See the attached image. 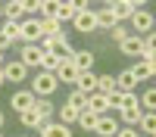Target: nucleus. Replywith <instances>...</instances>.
<instances>
[{
	"mask_svg": "<svg viewBox=\"0 0 156 137\" xmlns=\"http://www.w3.org/2000/svg\"><path fill=\"white\" fill-rule=\"evenodd\" d=\"M56 87H59V81H56L53 72H37L34 78H31V87H28V91H31L34 97H53Z\"/></svg>",
	"mask_w": 156,
	"mask_h": 137,
	"instance_id": "obj_1",
	"label": "nucleus"
},
{
	"mask_svg": "<svg viewBox=\"0 0 156 137\" xmlns=\"http://www.w3.org/2000/svg\"><path fill=\"white\" fill-rule=\"evenodd\" d=\"M41 37H44V31H41L37 19H22L19 22V44H37Z\"/></svg>",
	"mask_w": 156,
	"mask_h": 137,
	"instance_id": "obj_2",
	"label": "nucleus"
},
{
	"mask_svg": "<svg viewBox=\"0 0 156 137\" xmlns=\"http://www.w3.org/2000/svg\"><path fill=\"white\" fill-rule=\"evenodd\" d=\"M112 9V16L115 22H122V19H131L137 9H144V0H115V3H106Z\"/></svg>",
	"mask_w": 156,
	"mask_h": 137,
	"instance_id": "obj_3",
	"label": "nucleus"
},
{
	"mask_svg": "<svg viewBox=\"0 0 156 137\" xmlns=\"http://www.w3.org/2000/svg\"><path fill=\"white\" fill-rule=\"evenodd\" d=\"M41 59H44V53H41V47H37V44H22L19 62H22L25 69H41Z\"/></svg>",
	"mask_w": 156,
	"mask_h": 137,
	"instance_id": "obj_4",
	"label": "nucleus"
},
{
	"mask_svg": "<svg viewBox=\"0 0 156 137\" xmlns=\"http://www.w3.org/2000/svg\"><path fill=\"white\" fill-rule=\"evenodd\" d=\"M28 19V0H9L3 3V22H22Z\"/></svg>",
	"mask_w": 156,
	"mask_h": 137,
	"instance_id": "obj_5",
	"label": "nucleus"
},
{
	"mask_svg": "<svg viewBox=\"0 0 156 137\" xmlns=\"http://www.w3.org/2000/svg\"><path fill=\"white\" fill-rule=\"evenodd\" d=\"M72 25H75V31H81V34H94V31H97L94 9H78L75 19H72Z\"/></svg>",
	"mask_w": 156,
	"mask_h": 137,
	"instance_id": "obj_6",
	"label": "nucleus"
},
{
	"mask_svg": "<svg viewBox=\"0 0 156 137\" xmlns=\"http://www.w3.org/2000/svg\"><path fill=\"white\" fill-rule=\"evenodd\" d=\"M131 28H134L131 34H137V37L140 34H150L153 31V12L150 9H137L134 16H131Z\"/></svg>",
	"mask_w": 156,
	"mask_h": 137,
	"instance_id": "obj_7",
	"label": "nucleus"
},
{
	"mask_svg": "<svg viewBox=\"0 0 156 137\" xmlns=\"http://www.w3.org/2000/svg\"><path fill=\"white\" fill-rule=\"evenodd\" d=\"M0 72H3V81H25V78H28V69H25L19 59L3 62V69H0Z\"/></svg>",
	"mask_w": 156,
	"mask_h": 137,
	"instance_id": "obj_8",
	"label": "nucleus"
},
{
	"mask_svg": "<svg viewBox=\"0 0 156 137\" xmlns=\"http://www.w3.org/2000/svg\"><path fill=\"white\" fill-rule=\"evenodd\" d=\"M75 91H81V94H97V75L94 72H78V78H75Z\"/></svg>",
	"mask_w": 156,
	"mask_h": 137,
	"instance_id": "obj_9",
	"label": "nucleus"
},
{
	"mask_svg": "<svg viewBox=\"0 0 156 137\" xmlns=\"http://www.w3.org/2000/svg\"><path fill=\"white\" fill-rule=\"evenodd\" d=\"M9 106L16 109V112L31 109V106H34V94H31V91H16V94L9 97Z\"/></svg>",
	"mask_w": 156,
	"mask_h": 137,
	"instance_id": "obj_10",
	"label": "nucleus"
},
{
	"mask_svg": "<svg viewBox=\"0 0 156 137\" xmlns=\"http://www.w3.org/2000/svg\"><path fill=\"white\" fill-rule=\"evenodd\" d=\"M72 66L78 72H94V53H90V50H75L72 53Z\"/></svg>",
	"mask_w": 156,
	"mask_h": 137,
	"instance_id": "obj_11",
	"label": "nucleus"
},
{
	"mask_svg": "<svg viewBox=\"0 0 156 137\" xmlns=\"http://www.w3.org/2000/svg\"><path fill=\"white\" fill-rule=\"evenodd\" d=\"M50 53L59 56V59H72L75 47L69 44V37H66V34H59V37H53V47H50Z\"/></svg>",
	"mask_w": 156,
	"mask_h": 137,
	"instance_id": "obj_12",
	"label": "nucleus"
},
{
	"mask_svg": "<svg viewBox=\"0 0 156 137\" xmlns=\"http://www.w3.org/2000/svg\"><path fill=\"white\" fill-rule=\"evenodd\" d=\"M153 72H156V59H144V62H137V66H131L134 81H150Z\"/></svg>",
	"mask_w": 156,
	"mask_h": 137,
	"instance_id": "obj_13",
	"label": "nucleus"
},
{
	"mask_svg": "<svg viewBox=\"0 0 156 137\" xmlns=\"http://www.w3.org/2000/svg\"><path fill=\"white\" fill-rule=\"evenodd\" d=\"M94 131H97L100 137H115V131H119V122H115V118H109V115H97Z\"/></svg>",
	"mask_w": 156,
	"mask_h": 137,
	"instance_id": "obj_14",
	"label": "nucleus"
},
{
	"mask_svg": "<svg viewBox=\"0 0 156 137\" xmlns=\"http://www.w3.org/2000/svg\"><path fill=\"white\" fill-rule=\"evenodd\" d=\"M119 50L125 56H140V50H144V37H137V34H128L125 41L119 44Z\"/></svg>",
	"mask_w": 156,
	"mask_h": 137,
	"instance_id": "obj_15",
	"label": "nucleus"
},
{
	"mask_svg": "<svg viewBox=\"0 0 156 137\" xmlns=\"http://www.w3.org/2000/svg\"><path fill=\"white\" fill-rule=\"evenodd\" d=\"M37 131H41V137H72V131L66 125H59V122H44Z\"/></svg>",
	"mask_w": 156,
	"mask_h": 137,
	"instance_id": "obj_16",
	"label": "nucleus"
},
{
	"mask_svg": "<svg viewBox=\"0 0 156 137\" xmlns=\"http://www.w3.org/2000/svg\"><path fill=\"white\" fill-rule=\"evenodd\" d=\"M94 19H97V28H106V31H112L115 25H119L109 6H103V9H94Z\"/></svg>",
	"mask_w": 156,
	"mask_h": 137,
	"instance_id": "obj_17",
	"label": "nucleus"
},
{
	"mask_svg": "<svg viewBox=\"0 0 156 137\" xmlns=\"http://www.w3.org/2000/svg\"><path fill=\"white\" fill-rule=\"evenodd\" d=\"M37 115H41V122H50V115H53V103H50V97H34V106H31Z\"/></svg>",
	"mask_w": 156,
	"mask_h": 137,
	"instance_id": "obj_18",
	"label": "nucleus"
},
{
	"mask_svg": "<svg viewBox=\"0 0 156 137\" xmlns=\"http://www.w3.org/2000/svg\"><path fill=\"white\" fill-rule=\"evenodd\" d=\"M53 75H56V81H75V78H78V69L72 66V59H62L59 69H56Z\"/></svg>",
	"mask_w": 156,
	"mask_h": 137,
	"instance_id": "obj_19",
	"label": "nucleus"
},
{
	"mask_svg": "<svg viewBox=\"0 0 156 137\" xmlns=\"http://www.w3.org/2000/svg\"><path fill=\"white\" fill-rule=\"evenodd\" d=\"M84 109H87V112H94V115H106V97H103V94H90Z\"/></svg>",
	"mask_w": 156,
	"mask_h": 137,
	"instance_id": "obj_20",
	"label": "nucleus"
},
{
	"mask_svg": "<svg viewBox=\"0 0 156 137\" xmlns=\"http://www.w3.org/2000/svg\"><path fill=\"white\" fill-rule=\"evenodd\" d=\"M119 115H122V122H125V128H131V125L140 122L144 109H140V106H125V109H119Z\"/></svg>",
	"mask_w": 156,
	"mask_h": 137,
	"instance_id": "obj_21",
	"label": "nucleus"
},
{
	"mask_svg": "<svg viewBox=\"0 0 156 137\" xmlns=\"http://www.w3.org/2000/svg\"><path fill=\"white\" fill-rule=\"evenodd\" d=\"M56 112H59V125H66V128H69V125L78 122V112H81V109H75V106H69V103H62Z\"/></svg>",
	"mask_w": 156,
	"mask_h": 137,
	"instance_id": "obj_22",
	"label": "nucleus"
},
{
	"mask_svg": "<svg viewBox=\"0 0 156 137\" xmlns=\"http://www.w3.org/2000/svg\"><path fill=\"white\" fill-rule=\"evenodd\" d=\"M37 22H41L44 37H59V34H62V25H59L56 19H37Z\"/></svg>",
	"mask_w": 156,
	"mask_h": 137,
	"instance_id": "obj_23",
	"label": "nucleus"
},
{
	"mask_svg": "<svg viewBox=\"0 0 156 137\" xmlns=\"http://www.w3.org/2000/svg\"><path fill=\"white\" fill-rule=\"evenodd\" d=\"M115 91V75H97V94H112Z\"/></svg>",
	"mask_w": 156,
	"mask_h": 137,
	"instance_id": "obj_24",
	"label": "nucleus"
},
{
	"mask_svg": "<svg viewBox=\"0 0 156 137\" xmlns=\"http://www.w3.org/2000/svg\"><path fill=\"white\" fill-rule=\"evenodd\" d=\"M19 122L25 125V128H41V125H44V122H41V115H37L34 109H25V112H19Z\"/></svg>",
	"mask_w": 156,
	"mask_h": 137,
	"instance_id": "obj_25",
	"label": "nucleus"
},
{
	"mask_svg": "<svg viewBox=\"0 0 156 137\" xmlns=\"http://www.w3.org/2000/svg\"><path fill=\"white\" fill-rule=\"evenodd\" d=\"M0 34H3L9 44H19V22H3L0 25Z\"/></svg>",
	"mask_w": 156,
	"mask_h": 137,
	"instance_id": "obj_26",
	"label": "nucleus"
},
{
	"mask_svg": "<svg viewBox=\"0 0 156 137\" xmlns=\"http://www.w3.org/2000/svg\"><path fill=\"white\" fill-rule=\"evenodd\" d=\"M66 103L84 112V106H87V94H81V91H75V87H72V91H69V100H66Z\"/></svg>",
	"mask_w": 156,
	"mask_h": 137,
	"instance_id": "obj_27",
	"label": "nucleus"
},
{
	"mask_svg": "<svg viewBox=\"0 0 156 137\" xmlns=\"http://www.w3.org/2000/svg\"><path fill=\"white\" fill-rule=\"evenodd\" d=\"M75 125H78V128H84V131H94V125H97V115L84 109V112H78V122H75Z\"/></svg>",
	"mask_w": 156,
	"mask_h": 137,
	"instance_id": "obj_28",
	"label": "nucleus"
},
{
	"mask_svg": "<svg viewBox=\"0 0 156 137\" xmlns=\"http://www.w3.org/2000/svg\"><path fill=\"white\" fill-rule=\"evenodd\" d=\"M140 56H144V59H153L156 56V34L153 31L144 34V50H140Z\"/></svg>",
	"mask_w": 156,
	"mask_h": 137,
	"instance_id": "obj_29",
	"label": "nucleus"
},
{
	"mask_svg": "<svg viewBox=\"0 0 156 137\" xmlns=\"http://www.w3.org/2000/svg\"><path fill=\"white\" fill-rule=\"evenodd\" d=\"M137 106L144 109V112H153V106H156V91L150 87V91H144V97L137 100Z\"/></svg>",
	"mask_w": 156,
	"mask_h": 137,
	"instance_id": "obj_30",
	"label": "nucleus"
},
{
	"mask_svg": "<svg viewBox=\"0 0 156 137\" xmlns=\"http://www.w3.org/2000/svg\"><path fill=\"white\" fill-rule=\"evenodd\" d=\"M137 125H140V131H147V134H156V115H153V112H144Z\"/></svg>",
	"mask_w": 156,
	"mask_h": 137,
	"instance_id": "obj_31",
	"label": "nucleus"
},
{
	"mask_svg": "<svg viewBox=\"0 0 156 137\" xmlns=\"http://www.w3.org/2000/svg\"><path fill=\"white\" fill-rule=\"evenodd\" d=\"M59 56H53V53H44V59H41V72H56L59 69Z\"/></svg>",
	"mask_w": 156,
	"mask_h": 137,
	"instance_id": "obj_32",
	"label": "nucleus"
},
{
	"mask_svg": "<svg viewBox=\"0 0 156 137\" xmlns=\"http://www.w3.org/2000/svg\"><path fill=\"white\" fill-rule=\"evenodd\" d=\"M119 106H122V94H119V91L106 94V109H119Z\"/></svg>",
	"mask_w": 156,
	"mask_h": 137,
	"instance_id": "obj_33",
	"label": "nucleus"
},
{
	"mask_svg": "<svg viewBox=\"0 0 156 137\" xmlns=\"http://www.w3.org/2000/svg\"><path fill=\"white\" fill-rule=\"evenodd\" d=\"M128 34H131V31H128V28H122V25H115V28H112V37H115V44H122Z\"/></svg>",
	"mask_w": 156,
	"mask_h": 137,
	"instance_id": "obj_34",
	"label": "nucleus"
},
{
	"mask_svg": "<svg viewBox=\"0 0 156 137\" xmlns=\"http://www.w3.org/2000/svg\"><path fill=\"white\" fill-rule=\"evenodd\" d=\"M125 106H137V97L134 94H122V106L119 109H125Z\"/></svg>",
	"mask_w": 156,
	"mask_h": 137,
	"instance_id": "obj_35",
	"label": "nucleus"
},
{
	"mask_svg": "<svg viewBox=\"0 0 156 137\" xmlns=\"http://www.w3.org/2000/svg\"><path fill=\"white\" fill-rule=\"evenodd\" d=\"M115 137H140L134 128H119V131H115Z\"/></svg>",
	"mask_w": 156,
	"mask_h": 137,
	"instance_id": "obj_36",
	"label": "nucleus"
},
{
	"mask_svg": "<svg viewBox=\"0 0 156 137\" xmlns=\"http://www.w3.org/2000/svg\"><path fill=\"white\" fill-rule=\"evenodd\" d=\"M9 47H12V44L6 41V37H3V34H0V53H3V50H9Z\"/></svg>",
	"mask_w": 156,
	"mask_h": 137,
	"instance_id": "obj_37",
	"label": "nucleus"
},
{
	"mask_svg": "<svg viewBox=\"0 0 156 137\" xmlns=\"http://www.w3.org/2000/svg\"><path fill=\"white\" fill-rule=\"evenodd\" d=\"M0 128H3V112H0Z\"/></svg>",
	"mask_w": 156,
	"mask_h": 137,
	"instance_id": "obj_38",
	"label": "nucleus"
},
{
	"mask_svg": "<svg viewBox=\"0 0 156 137\" xmlns=\"http://www.w3.org/2000/svg\"><path fill=\"white\" fill-rule=\"evenodd\" d=\"M0 69H3V53H0Z\"/></svg>",
	"mask_w": 156,
	"mask_h": 137,
	"instance_id": "obj_39",
	"label": "nucleus"
},
{
	"mask_svg": "<svg viewBox=\"0 0 156 137\" xmlns=\"http://www.w3.org/2000/svg\"><path fill=\"white\" fill-rule=\"evenodd\" d=\"M0 19H3V3H0Z\"/></svg>",
	"mask_w": 156,
	"mask_h": 137,
	"instance_id": "obj_40",
	"label": "nucleus"
},
{
	"mask_svg": "<svg viewBox=\"0 0 156 137\" xmlns=\"http://www.w3.org/2000/svg\"><path fill=\"white\" fill-rule=\"evenodd\" d=\"M0 84H3V72H0Z\"/></svg>",
	"mask_w": 156,
	"mask_h": 137,
	"instance_id": "obj_41",
	"label": "nucleus"
},
{
	"mask_svg": "<svg viewBox=\"0 0 156 137\" xmlns=\"http://www.w3.org/2000/svg\"><path fill=\"white\" fill-rule=\"evenodd\" d=\"M22 137H28V134H22Z\"/></svg>",
	"mask_w": 156,
	"mask_h": 137,
	"instance_id": "obj_42",
	"label": "nucleus"
},
{
	"mask_svg": "<svg viewBox=\"0 0 156 137\" xmlns=\"http://www.w3.org/2000/svg\"><path fill=\"white\" fill-rule=\"evenodd\" d=\"M0 137H3V134H0Z\"/></svg>",
	"mask_w": 156,
	"mask_h": 137,
	"instance_id": "obj_43",
	"label": "nucleus"
}]
</instances>
